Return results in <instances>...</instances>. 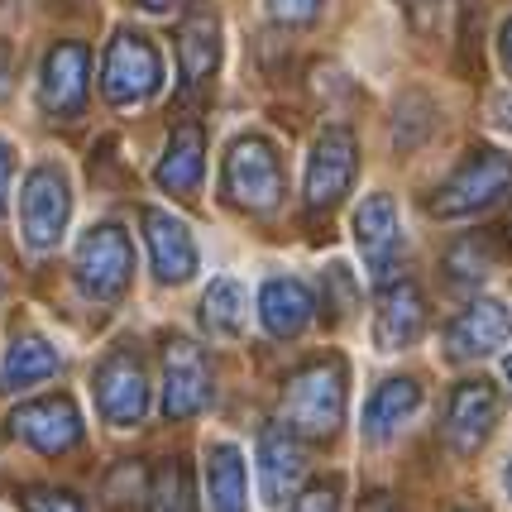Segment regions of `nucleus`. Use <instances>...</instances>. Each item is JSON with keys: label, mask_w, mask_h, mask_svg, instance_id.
Returning <instances> with one entry per match:
<instances>
[{"label": "nucleus", "mask_w": 512, "mask_h": 512, "mask_svg": "<svg viewBox=\"0 0 512 512\" xmlns=\"http://www.w3.org/2000/svg\"><path fill=\"white\" fill-rule=\"evenodd\" d=\"M508 335H512V312L503 302L484 297V302H474L469 312L455 316V326L446 331V350H450V359H484V355H493Z\"/></svg>", "instance_id": "16"}, {"label": "nucleus", "mask_w": 512, "mask_h": 512, "mask_svg": "<svg viewBox=\"0 0 512 512\" xmlns=\"http://www.w3.org/2000/svg\"><path fill=\"white\" fill-rule=\"evenodd\" d=\"M355 168H359L355 134L345 130V125H331V130L312 144V158H307V211H312V216L331 211L335 201L350 192Z\"/></svg>", "instance_id": "8"}, {"label": "nucleus", "mask_w": 512, "mask_h": 512, "mask_svg": "<svg viewBox=\"0 0 512 512\" xmlns=\"http://www.w3.org/2000/svg\"><path fill=\"white\" fill-rule=\"evenodd\" d=\"M498 422V393H493L489 383H460L455 388V398H450V417H446V441L460 455H474V450L484 446V436L493 431Z\"/></svg>", "instance_id": "18"}, {"label": "nucleus", "mask_w": 512, "mask_h": 512, "mask_svg": "<svg viewBox=\"0 0 512 512\" xmlns=\"http://www.w3.org/2000/svg\"><path fill=\"white\" fill-rule=\"evenodd\" d=\"M503 489H508V498H512V460H508V469H503Z\"/></svg>", "instance_id": "36"}, {"label": "nucleus", "mask_w": 512, "mask_h": 512, "mask_svg": "<svg viewBox=\"0 0 512 512\" xmlns=\"http://www.w3.org/2000/svg\"><path fill=\"white\" fill-rule=\"evenodd\" d=\"M417 407H422V388H417V379L379 383L374 398L364 402V436H369V441H388Z\"/></svg>", "instance_id": "23"}, {"label": "nucleus", "mask_w": 512, "mask_h": 512, "mask_svg": "<svg viewBox=\"0 0 512 512\" xmlns=\"http://www.w3.org/2000/svg\"><path fill=\"white\" fill-rule=\"evenodd\" d=\"M149 512H197V498H192V474H187L182 460H168V465L154 474Z\"/></svg>", "instance_id": "26"}, {"label": "nucleus", "mask_w": 512, "mask_h": 512, "mask_svg": "<svg viewBox=\"0 0 512 512\" xmlns=\"http://www.w3.org/2000/svg\"><path fill=\"white\" fill-rule=\"evenodd\" d=\"M355 245H359V254H364V268H369L374 278H383V273L393 268V259H398V249H402V225H398V206H393L388 192H374V197L359 201Z\"/></svg>", "instance_id": "13"}, {"label": "nucleus", "mask_w": 512, "mask_h": 512, "mask_svg": "<svg viewBox=\"0 0 512 512\" xmlns=\"http://www.w3.org/2000/svg\"><path fill=\"white\" fill-rule=\"evenodd\" d=\"M158 187L173 192V197H197L201 178H206V139H201V125H178L168 149H163V163H158Z\"/></svg>", "instance_id": "20"}, {"label": "nucleus", "mask_w": 512, "mask_h": 512, "mask_svg": "<svg viewBox=\"0 0 512 512\" xmlns=\"http://www.w3.org/2000/svg\"><path fill=\"white\" fill-rule=\"evenodd\" d=\"M201 326L211 335H221V340L240 335V326H245V288L235 278H216L206 288V297H201Z\"/></svg>", "instance_id": "24"}, {"label": "nucleus", "mask_w": 512, "mask_h": 512, "mask_svg": "<svg viewBox=\"0 0 512 512\" xmlns=\"http://www.w3.org/2000/svg\"><path fill=\"white\" fill-rule=\"evenodd\" d=\"M503 379H508V383H512V355H508V359H503Z\"/></svg>", "instance_id": "37"}, {"label": "nucleus", "mask_w": 512, "mask_h": 512, "mask_svg": "<svg viewBox=\"0 0 512 512\" xmlns=\"http://www.w3.org/2000/svg\"><path fill=\"white\" fill-rule=\"evenodd\" d=\"M206 402H211V364L192 340L173 335L163 345V417L168 422L197 417Z\"/></svg>", "instance_id": "9"}, {"label": "nucleus", "mask_w": 512, "mask_h": 512, "mask_svg": "<svg viewBox=\"0 0 512 512\" xmlns=\"http://www.w3.org/2000/svg\"><path fill=\"white\" fill-rule=\"evenodd\" d=\"M498 53H503V67L512 72V20L503 24V34H498Z\"/></svg>", "instance_id": "33"}, {"label": "nucleus", "mask_w": 512, "mask_h": 512, "mask_svg": "<svg viewBox=\"0 0 512 512\" xmlns=\"http://www.w3.org/2000/svg\"><path fill=\"white\" fill-rule=\"evenodd\" d=\"M221 192L230 206L268 216L283 201V163H278V149L268 139H259V134H240L230 144V154H225Z\"/></svg>", "instance_id": "2"}, {"label": "nucleus", "mask_w": 512, "mask_h": 512, "mask_svg": "<svg viewBox=\"0 0 512 512\" xmlns=\"http://www.w3.org/2000/svg\"><path fill=\"white\" fill-rule=\"evenodd\" d=\"M493 268H498V249L489 235H465L446 249V273L455 288H479Z\"/></svg>", "instance_id": "25"}, {"label": "nucleus", "mask_w": 512, "mask_h": 512, "mask_svg": "<svg viewBox=\"0 0 512 512\" xmlns=\"http://www.w3.org/2000/svg\"><path fill=\"white\" fill-rule=\"evenodd\" d=\"M58 350L48 345L44 335H20L5 359H0V393H20V388H34V383H48L58 374Z\"/></svg>", "instance_id": "22"}, {"label": "nucleus", "mask_w": 512, "mask_h": 512, "mask_svg": "<svg viewBox=\"0 0 512 512\" xmlns=\"http://www.w3.org/2000/svg\"><path fill=\"white\" fill-rule=\"evenodd\" d=\"M283 417L292 436L326 441L345 422V359H312L283 388Z\"/></svg>", "instance_id": "1"}, {"label": "nucleus", "mask_w": 512, "mask_h": 512, "mask_svg": "<svg viewBox=\"0 0 512 512\" xmlns=\"http://www.w3.org/2000/svg\"><path fill=\"white\" fill-rule=\"evenodd\" d=\"M15 426V436L29 441L34 450H44V455H67V450L82 441V412H77V402L72 398H39V402H24L20 412L10 417Z\"/></svg>", "instance_id": "10"}, {"label": "nucleus", "mask_w": 512, "mask_h": 512, "mask_svg": "<svg viewBox=\"0 0 512 512\" xmlns=\"http://www.w3.org/2000/svg\"><path fill=\"white\" fill-rule=\"evenodd\" d=\"M10 144L0 139V216H5V192H10Z\"/></svg>", "instance_id": "31"}, {"label": "nucleus", "mask_w": 512, "mask_h": 512, "mask_svg": "<svg viewBox=\"0 0 512 512\" xmlns=\"http://www.w3.org/2000/svg\"><path fill=\"white\" fill-rule=\"evenodd\" d=\"M206 498H211V512H245L249 474L245 450L235 441H211L206 446Z\"/></svg>", "instance_id": "21"}, {"label": "nucleus", "mask_w": 512, "mask_h": 512, "mask_svg": "<svg viewBox=\"0 0 512 512\" xmlns=\"http://www.w3.org/2000/svg\"><path fill=\"white\" fill-rule=\"evenodd\" d=\"M426 331V302L417 283H393L379 297V316H374V345L379 355H398L417 335Z\"/></svg>", "instance_id": "17"}, {"label": "nucleus", "mask_w": 512, "mask_h": 512, "mask_svg": "<svg viewBox=\"0 0 512 512\" xmlns=\"http://www.w3.org/2000/svg\"><path fill=\"white\" fill-rule=\"evenodd\" d=\"M268 15L283 24H312L321 15V0H268Z\"/></svg>", "instance_id": "28"}, {"label": "nucleus", "mask_w": 512, "mask_h": 512, "mask_svg": "<svg viewBox=\"0 0 512 512\" xmlns=\"http://www.w3.org/2000/svg\"><path fill=\"white\" fill-rule=\"evenodd\" d=\"M398 5L417 34H431V29L441 24V5H446V0H398Z\"/></svg>", "instance_id": "29"}, {"label": "nucleus", "mask_w": 512, "mask_h": 512, "mask_svg": "<svg viewBox=\"0 0 512 512\" xmlns=\"http://www.w3.org/2000/svg\"><path fill=\"white\" fill-rule=\"evenodd\" d=\"M91 388H96V412L111 426L144 422V412H149V374H144L134 350H115V355L101 359Z\"/></svg>", "instance_id": "7"}, {"label": "nucleus", "mask_w": 512, "mask_h": 512, "mask_svg": "<svg viewBox=\"0 0 512 512\" xmlns=\"http://www.w3.org/2000/svg\"><path fill=\"white\" fill-rule=\"evenodd\" d=\"M512 192V158L503 149H474V154L441 182V192L431 201V216L441 221H460V216H474L493 201H503Z\"/></svg>", "instance_id": "3"}, {"label": "nucleus", "mask_w": 512, "mask_h": 512, "mask_svg": "<svg viewBox=\"0 0 512 512\" xmlns=\"http://www.w3.org/2000/svg\"><path fill=\"white\" fill-rule=\"evenodd\" d=\"M24 512H87V508L63 489H29L24 493Z\"/></svg>", "instance_id": "27"}, {"label": "nucleus", "mask_w": 512, "mask_h": 512, "mask_svg": "<svg viewBox=\"0 0 512 512\" xmlns=\"http://www.w3.org/2000/svg\"><path fill=\"white\" fill-rule=\"evenodd\" d=\"M158 87H163V53L154 48V39L120 29L106 48V63H101L106 101L111 106H144L149 96H158Z\"/></svg>", "instance_id": "4"}, {"label": "nucleus", "mask_w": 512, "mask_h": 512, "mask_svg": "<svg viewBox=\"0 0 512 512\" xmlns=\"http://www.w3.org/2000/svg\"><path fill=\"white\" fill-rule=\"evenodd\" d=\"M312 288L302 283V278H268L264 292H259V321H264L268 335H278V340H292V335H302L312 326Z\"/></svg>", "instance_id": "19"}, {"label": "nucleus", "mask_w": 512, "mask_h": 512, "mask_svg": "<svg viewBox=\"0 0 512 512\" xmlns=\"http://www.w3.org/2000/svg\"><path fill=\"white\" fill-rule=\"evenodd\" d=\"M72 273H77V288L96 297V302H111L130 288L134 273V249L130 235L120 225H91L77 245V259H72Z\"/></svg>", "instance_id": "5"}, {"label": "nucleus", "mask_w": 512, "mask_h": 512, "mask_svg": "<svg viewBox=\"0 0 512 512\" xmlns=\"http://www.w3.org/2000/svg\"><path fill=\"white\" fill-rule=\"evenodd\" d=\"M87 48L53 44L39 67V101L48 115H82L87 106Z\"/></svg>", "instance_id": "12"}, {"label": "nucleus", "mask_w": 512, "mask_h": 512, "mask_svg": "<svg viewBox=\"0 0 512 512\" xmlns=\"http://www.w3.org/2000/svg\"><path fill=\"white\" fill-rule=\"evenodd\" d=\"M498 120L512 130V91H508V96H498Z\"/></svg>", "instance_id": "34"}, {"label": "nucleus", "mask_w": 512, "mask_h": 512, "mask_svg": "<svg viewBox=\"0 0 512 512\" xmlns=\"http://www.w3.org/2000/svg\"><path fill=\"white\" fill-rule=\"evenodd\" d=\"M144 240H149V259H154L158 283H187L197 273V240H192V230L178 216L149 206L144 211Z\"/></svg>", "instance_id": "15"}, {"label": "nucleus", "mask_w": 512, "mask_h": 512, "mask_svg": "<svg viewBox=\"0 0 512 512\" xmlns=\"http://www.w3.org/2000/svg\"><path fill=\"white\" fill-rule=\"evenodd\" d=\"M307 474V455H302V441L292 436L288 426H268L259 436V493H264L268 508L288 503L297 484Z\"/></svg>", "instance_id": "14"}, {"label": "nucleus", "mask_w": 512, "mask_h": 512, "mask_svg": "<svg viewBox=\"0 0 512 512\" xmlns=\"http://www.w3.org/2000/svg\"><path fill=\"white\" fill-rule=\"evenodd\" d=\"M139 5H144V10H154V15L158 10H173V0H139Z\"/></svg>", "instance_id": "35"}, {"label": "nucleus", "mask_w": 512, "mask_h": 512, "mask_svg": "<svg viewBox=\"0 0 512 512\" xmlns=\"http://www.w3.org/2000/svg\"><path fill=\"white\" fill-rule=\"evenodd\" d=\"M335 484H316V489H307L297 503H292L288 512H335Z\"/></svg>", "instance_id": "30"}, {"label": "nucleus", "mask_w": 512, "mask_h": 512, "mask_svg": "<svg viewBox=\"0 0 512 512\" xmlns=\"http://www.w3.org/2000/svg\"><path fill=\"white\" fill-rule=\"evenodd\" d=\"M67 216H72V187H67L63 168L53 163H39L20 187V230L29 249H53L63 240Z\"/></svg>", "instance_id": "6"}, {"label": "nucleus", "mask_w": 512, "mask_h": 512, "mask_svg": "<svg viewBox=\"0 0 512 512\" xmlns=\"http://www.w3.org/2000/svg\"><path fill=\"white\" fill-rule=\"evenodd\" d=\"M359 512H402V508L393 503V498H388V493H374V498H369V503H364Z\"/></svg>", "instance_id": "32"}, {"label": "nucleus", "mask_w": 512, "mask_h": 512, "mask_svg": "<svg viewBox=\"0 0 512 512\" xmlns=\"http://www.w3.org/2000/svg\"><path fill=\"white\" fill-rule=\"evenodd\" d=\"M508 245H512V225H508Z\"/></svg>", "instance_id": "38"}, {"label": "nucleus", "mask_w": 512, "mask_h": 512, "mask_svg": "<svg viewBox=\"0 0 512 512\" xmlns=\"http://www.w3.org/2000/svg\"><path fill=\"white\" fill-rule=\"evenodd\" d=\"M178 63H182V87L197 91L211 82V72L221 67V20L206 0H192V10L178 24Z\"/></svg>", "instance_id": "11"}]
</instances>
